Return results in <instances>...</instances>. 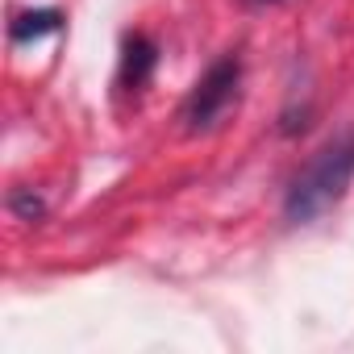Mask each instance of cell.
Returning a JSON list of instances; mask_svg holds the SVG:
<instances>
[{
  "label": "cell",
  "mask_w": 354,
  "mask_h": 354,
  "mask_svg": "<svg viewBox=\"0 0 354 354\" xmlns=\"http://www.w3.org/2000/svg\"><path fill=\"white\" fill-rule=\"evenodd\" d=\"M354 184V129L329 138L292 180L283 196V217L292 225H308L321 213H329Z\"/></svg>",
  "instance_id": "cell-1"
},
{
  "label": "cell",
  "mask_w": 354,
  "mask_h": 354,
  "mask_svg": "<svg viewBox=\"0 0 354 354\" xmlns=\"http://www.w3.org/2000/svg\"><path fill=\"white\" fill-rule=\"evenodd\" d=\"M238 84H242V63L230 55V59H221V63H213L201 80H196V88L188 92V100H184V125L188 129H209L234 100H238Z\"/></svg>",
  "instance_id": "cell-2"
},
{
  "label": "cell",
  "mask_w": 354,
  "mask_h": 354,
  "mask_svg": "<svg viewBox=\"0 0 354 354\" xmlns=\"http://www.w3.org/2000/svg\"><path fill=\"white\" fill-rule=\"evenodd\" d=\"M154 63H158V46H154L146 34H133V38H125V55H121V84H129V88H142V84L150 80Z\"/></svg>",
  "instance_id": "cell-3"
},
{
  "label": "cell",
  "mask_w": 354,
  "mask_h": 354,
  "mask_svg": "<svg viewBox=\"0 0 354 354\" xmlns=\"http://www.w3.org/2000/svg\"><path fill=\"white\" fill-rule=\"evenodd\" d=\"M63 26V13L59 9H38V13H21L13 21V42H38L42 34H55Z\"/></svg>",
  "instance_id": "cell-4"
},
{
  "label": "cell",
  "mask_w": 354,
  "mask_h": 354,
  "mask_svg": "<svg viewBox=\"0 0 354 354\" xmlns=\"http://www.w3.org/2000/svg\"><path fill=\"white\" fill-rule=\"evenodd\" d=\"M9 205H13V213H17V217H26V221H38V217L46 213V205H42L38 196H30V192H13V201H9Z\"/></svg>",
  "instance_id": "cell-5"
}]
</instances>
